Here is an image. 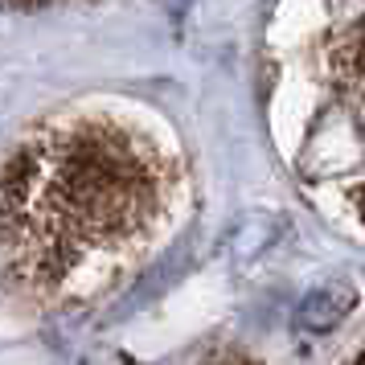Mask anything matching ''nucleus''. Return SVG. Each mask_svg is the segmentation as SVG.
<instances>
[{"instance_id": "nucleus-3", "label": "nucleus", "mask_w": 365, "mask_h": 365, "mask_svg": "<svg viewBox=\"0 0 365 365\" xmlns=\"http://www.w3.org/2000/svg\"><path fill=\"white\" fill-rule=\"evenodd\" d=\"M205 365H259V361L247 357V353H217V357H210Z\"/></svg>"}, {"instance_id": "nucleus-5", "label": "nucleus", "mask_w": 365, "mask_h": 365, "mask_svg": "<svg viewBox=\"0 0 365 365\" xmlns=\"http://www.w3.org/2000/svg\"><path fill=\"white\" fill-rule=\"evenodd\" d=\"M353 365H365V349H361V353H357V357H353Z\"/></svg>"}, {"instance_id": "nucleus-1", "label": "nucleus", "mask_w": 365, "mask_h": 365, "mask_svg": "<svg viewBox=\"0 0 365 365\" xmlns=\"http://www.w3.org/2000/svg\"><path fill=\"white\" fill-rule=\"evenodd\" d=\"M181 156L119 107L53 111L0 165V287L74 304L140 263L181 197Z\"/></svg>"}, {"instance_id": "nucleus-2", "label": "nucleus", "mask_w": 365, "mask_h": 365, "mask_svg": "<svg viewBox=\"0 0 365 365\" xmlns=\"http://www.w3.org/2000/svg\"><path fill=\"white\" fill-rule=\"evenodd\" d=\"M292 165L320 201L365 230V0H332L299 62Z\"/></svg>"}, {"instance_id": "nucleus-4", "label": "nucleus", "mask_w": 365, "mask_h": 365, "mask_svg": "<svg viewBox=\"0 0 365 365\" xmlns=\"http://www.w3.org/2000/svg\"><path fill=\"white\" fill-rule=\"evenodd\" d=\"M13 4H25L29 9V4H58V0H13Z\"/></svg>"}]
</instances>
